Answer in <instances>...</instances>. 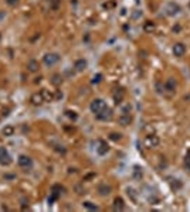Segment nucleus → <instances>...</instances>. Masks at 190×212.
Segmentation results:
<instances>
[{
  "label": "nucleus",
  "instance_id": "393cba45",
  "mask_svg": "<svg viewBox=\"0 0 190 212\" xmlns=\"http://www.w3.org/2000/svg\"><path fill=\"white\" fill-rule=\"evenodd\" d=\"M65 113H67V116H68V117H71V119H74V120L77 119V114L74 113V112H69V110H67Z\"/></svg>",
  "mask_w": 190,
  "mask_h": 212
},
{
  "label": "nucleus",
  "instance_id": "423d86ee",
  "mask_svg": "<svg viewBox=\"0 0 190 212\" xmlns=\"http://www.w3.org/2000/svg\"><path fill=\"white\" fill-rule=\"evenodd\" d=\"M30 102L35 105V106H38V105H43L44 102H46V98H44V93H43V91L41 92H35L31 95V98H30Z\"/></svg>",
  "mask_w": 190,
  "mask_h": 212
},
{
  "label": "nucleus",
  "instance_id": "412c9836",
  "mask_svg": "<svg viewBox=\"0 0 190 212\" xmlns=\"http://www.w3.org/2000/svg\"><path fill=\"white\" fill-rule=\"evenodd\" d=\"M128 195L132 198L133 202H136V194H135V190L133 188H128Z\"/></svg>",
  "mask_w": 190,
  "mask_h": 212
},
{
  "label": "nucleus",
  "instance_id": "39448f33",
  "mask_svg": "<svg viewBox=\"0 0 190 212\" xmlns=\"http://www.w3.org/2000/svg\"><path fill=\"white\" fill-rule=\"evenodd\" d=\"M0 164L1 165H10L12 164V157L9 154V151L4 147H0Z\"/></svg>",
  "mask_w": 190,
  "mask_h": 212
},
{
  "label": "nucleus",
  "instance_id": "a211bd4d",
  "mask_svg": "<svg viewBox=\"0 0 190 212\" xmlns=\"http://www.w3.org/2000/svg\"><path fill=\"white\" fill-rule=\"evenodd\" d=\"M82 205H84V208L89 209V211H98V207H97V205H94L92 202H84Z\"/></svg>",
  "mask_w": 190,
  "mask_h": 212
},
{
  "label": "nucleus",
  "instance_id": "2eb2a0df",
  "mask_svg": "<svg viewBox=\"0 0 190 212\" xmlns=\"http://www.w3.org/2000/svg\"><path fill=\"white\" fill-rule=\"evenodd\" d=\"M3 133V136H6V137H12L13 134H14V127L12 126V125H7V126H4V129L1 130Z\"/></svg>",
  "mask_w": 190,
  "mask_h": 212
},
{
  "label": "nucleus",
  "instance_id": "5701e85b",
  "mask_svg": "<svg viewBox=\"0 0 190 212\" xmlns=\"http://www.w3.org/2000/svg\"><path fill=\"white\" fill-rule=\"evenodd\" d=\"M111 139L112 140H119L121 139V134L119 133H111Z\"/></svg>",
  "mask_w": 190,
  "mask_h": 212
},
{
  "label": "nucleus",
  "instance_id": "0eeeda50",
  "mask_svg": "<svg viewBox=\"0 0 190 212\" xmlns=\"http://www.w3.org/2000/svg\"><path fill=\"white\" fill-rule=\"evenodd\" d=\"M145 143H146V146L149 147V148H153V147H157V146H159L160 140H159V137H157L156 134H149V136H146V139H145Z\"/></svg>",
  "mask_w": 190,
  "mask_h": 212
},
{
  "label": "nucleus",
  "instance_id": "cd10ccee",
  "mask_svg": "<svg viewBox=\"0 0 190 212\" xmlns=\"http://www.w3.org/2000/svg\"><path fill=\"white\" fill-rule=\"evenodd\" d=\"M1 18H4V13H3V12H0V20H1Z\"/></svg>",
  "mask_w": 190,
  "mask_h": 212
},
{
  "label": "nucleus",
  "instance_id": "1a4fd4ad",
  "mask_svg": "<svg viewBox=\"0 0 190 212\" xmlns=\"http://www.w3.org/2000/svg\"><path fill=\"white\" fill-rule=\"evenodd\" d=\"M118 122H119V125L121 126H129L131 125V122H132V117H131V114L129 113H122L119 116V119H118Z\"/></svg>",
  "mask_w": 190,
  "mask_h": 212
},
{
  "label": "nucleus",
  "instance_id": "bb28decb",
  "mask_svg": "<svg viewBox=\"0 0 190 212\" xmlns=\"http://www.w3.org/2000/svg\"><path fill=\"white\" fill-rule=\"evenodd\" d=\"M17 1H18V0H7V3H9V4H12V6H13V4H16Z\"/></svg>",
  "mask_w": 190,
  "mask_h": 212
},
{
  "label": "nucleus",
  "instance_id": "aec40b11",
  "mask_svg": "<svg viewBox=\"0 0 190 212\" xmlns=\"http://www.w3.org/2000/svg\"><path fill=\"white\" fill-rule=\"evenodd\" d=\"M51 82L54 85H60L61 82H63V78H61V75H58V74H55V75H52V79Z\"/></svg>",
  "mask_w": 190,
  "mask_h": 212
},
{
  "label": "nucleus",
  "instance_id": "6ab92c4d",
  "mask_svg": "<svg viewBox=\"0 0 190 212\" xmlns=\"http://www.w3.org/2000/svg\"><path fill=\"white\" fill-rule=\"evenodd\" d=\"M169 9H172V12H170L169 14H177V13L180 12V7H179L177 4H173V3L169 4Z\"/></svg>",
  "mask_w": 190,
  "mask_h": 212
},
{
  "label": "nucleus",
  "instance_id": "6e6552de",
  "mask_svg": "<svg viewBox=\"0 0 190 212\" xmlns=\"http://www.w3.org/2000/svg\"><path fill=\"white\" fill-rule=\"evenodd\" d=\"M185 52H186V45L185 44L177 43V44L173 45V54H174V57H183Z\"/></svg>",
  "mask_w": 190,
  "mask_h": 212
},
{
  "label": "nucleus",
  "instance_id": "4468645a",
  "mask_svg": "<svg viewBox=\"0 0 190 212\" xmlns=\"http://www.w3.org/2000/svg\"><path fill=\"white\" fill-rule=\"evenodd\" d=\"M98 192H99V195H109L111 187L106 185V184H101V185L98 187Z\"/></svg>",
  "mask_w": 190,
  "mask_h": 212
},
{
  "label": "nucleus",
  "instance_id": "9d476101",
  "mask_svg": "<svg viewBox=\"0 0 190 212\" xmlns=\"http://www.w3.org/2000/svg\"><path fill=\"white\" fill-rule=\"evenodd\" d=\"M108 150H109V147H108V144L105 143L104 140H98V147H97L98 154H99V156H104V154L108 153Z\"/></svg>",
  "mask_w": 190,
  "mask_h": 212
},
{
  "label": "nucleus",
  "instance_id": "b1692460",
  "mask_svg": "<svg viewBox=\"0 0 190 212\" xmlns=\"http://www.w3.org/2000/svg\"><path fill=\"white\" fill-rule=\"evenodd\" d=\"M101 78H102V75H101V74H98L97 77H94V79H92V82H94V83H98V82L101 81Z\"/></svg>",
  "mask_w": 190,
  "mask_h": 212
},
{
  "label": "nucleus",
  "instance_id": "f8f14e48",
  "mask_svg": "<svg viewBox=\"0 0 190 212\" xmlns=\"http://www.w3.org/2000/svg\"><path fill=\"white\" fill-rule=\"evenodd\" d=\"M114 209L115 211H123L125 209V204H123V199L122 198H115V201H114Z\"/></svg>",
  "mask_w": 190,
  "mask_h": 212
},
{
  "label": "nucleus",
  "instance_id": "f257e3e1",
  "mask_svg": "<svg viewBox=\"0 0 190 212\" xmlns=\"http://www.w3.org/2000/svg\"><path fill=\"white\" fill-rule=\"evenodd\" d=\"M105 106H106V103H105L102 99H94L91 102V105H89V109H91V112L94 114H98Z\"/></svg>",
  "mask_w": 190,
  "mask_h": 212
},
{
  "label": "nucleus",
  "instance_id": "c85d7f7f",
  "mask_svg": "<svg viewBox=\"0 0 190 212\" xmlns=\"http://www.w3.org/2000/svg\"><path fill=\"white\" fill-rule=\"evenodd\" d=\"M185 99H186V100H189V102H190V95H187V96H186Z\"/></svg>",
  "mask_w": 190,
  "mask_h": 212
},
{
  "label": "nucleus",
  "instance_id": "20e7f679",
  "mask_svg": "<svg viewBox=\"0 0 190 212\" xmlns=\"http://www.w3.org/2000/svg\"><path fill=\"white\" fill-rule=\"evenodd\" d=\"M95 116H97V119H98V120L106 122V120H111V119H112L114 113H112V109H111V108L105 106L104 109H102V110H101L98 114H95Z\"/></svg>",
  "mask_w": 190,
  "mask_h": 212
},
{
  "label": "nucleus",
  "instance_id": "f3484780",
  "mask_svg": "<svg viewBox=\"0 0 190 212\" xmlns=\"http://www.w3.org/2000/svg\"><path fill=\"white\" fill-rule=\"evenodd\" d=\"M27 69H29L30 72H35V71L38 69V62H37L35 60L29 61V64H27Z\"/></svg>",
  "mask_w": 190,
  "mask_h": 212
},
{
  "label": "nucleus",
  "instance_id": "dca6fc26",
  "mask_svg": "<svg viewBox=\"0 0 190 212\" xmlns=\"http://www.w3.org/2000/svg\"><path fill=\"white\" fill-rule=\"evenodd\" d=\"M155 23L153 21H146L145 24H143V30L146 31V33H153L155 31Z\"/></svg>",
  "mask_w": 190,
  "mask_h": 212
},
{
  "label": "nucleus",
  "instance_id": "ddd939ff",
  "mask_svg": "<svg viewBox=\"0 0 190 212\" xmlns=\"http://www.w3.org/2000/svg\"><path fill=\"white\" fill-rule=\"evenodd\" d=\"M165 88L169 91V92H174L176 91V81L173 79V78H169L166 83H165Z\"/></svg>",
  "mask_w": 190,
  "mask_h": 212
},
{
  "label": "nucleus",
  "instance_id": "4be33fe9",
  "mask_svg": "<svg viewBox=\"0 0 190 212\" xmlns=\"http://www.w3.org/2000/svg\"><path fill=\"white\" fill-rule=\"evenodd\" d=\"M133 173H135V177H136V178H140V177H142V168H139V167H135Z\"/></svg>",
  "mask_w": 190,
  "mask_h": 212
},
{
  "label": "nucleus",
  "instance_id": "9b49d317",
  "mask_svg": "<svg viewBox=\"0 0 190 212\" xmlns=\"http://www.w3.org/2000/svg\"><path fill=\"white\" fill-rule=\"evenodd\" d=\"M74 68H75V71H77V72L84 71V69L86 68V61H85V60H78V61H75Z\"/></svg>",
  "mask_w": 190,
  "mask_h": 212
},
{
  "label": "nucleus",
  "instance_id": "7ed1b4c3",
  "mask_svg": "<svg viewBox=\"0 0 190 212\" xmlns=\"http://www.w3.org/2000/svg\"><path fill=\"white\" fill-rule=\"evenodd\" d=\"M17 163H18V165H20L21 168H24V170H31V168H33V160H31L29 156L21 154V156L18 157Z\"/></svg>",
  "mask_w": 190,
  "mask_h": 212
},
{
  "label": "nucleus",
  "instance_id": "f03ea898",
  "mask_svg": "<svg viewBox=\"0 0 190 212\" xmlns=\"http://www.w3.org/2000/svg\"><path fill=\"white\" fill-rule=\"evenodd\" d=\"M58 61H60V55H58V54H55V52L46 54V55H44V58H43V62H44V64H46L47 66L55 65Z\"/></svg>",
  "mask_w": 190,
  "mask_h": 212
},
{
  "label": "nucleus",
  "instance_id": "a878e982",
  "mask_svg": "<svg viewBox=\"0 0 190 212\" xmlns=\"http://www.w3.org/2000/svg\"><path fill=\"white\" fill-rule=\"evenodd\" d=\"M186 165H187V168H190V151L187 154V157H186Z\"/></svg>",
  "mask_w": 190,
  "mask_h": 212
}]
</instances>
